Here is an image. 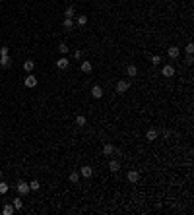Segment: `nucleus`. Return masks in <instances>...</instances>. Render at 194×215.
Returning <instances> with one entry per match:
<instances>
[{
	"label": "nucleus",
	"mask_w": 194,
	"mask_h": 215,
	"mask_svg": "<svg viewBox=\"0 0 194 215\" xmlns=\"http://www.w3.org/2000/svg\"><path fill=\"white\" fill-rule=\"evenodd\" d=\"M136 74H138V68H136L134 64H130V66L126 68V76H128V78H136Z\"/></svg>",
	"instance_id": "9b49d317"
},
{
	"label": "nucleus",
	"mask_w": 194,
	"mask_h": 215,
	"mask_svg": "<svg viewBox=\"0 0 194 215\" xmlns=\"http://www.w3.org/2000/svg\"><path fill=\"white\" fill-rule=\"evenodd\" d=\"M126 178H128V182H132V184H136V182L140 180V172H138V171H128Z\"/></svg>",
	"instance_id": "6e6552de"
},
{
	"label": "nucleus",
	"mask_w": 194,
	"mask_h": 215,
	"mask_svg": "<svg viewBox=\"0 0 194 215\" xmlns=\"http://www.w3.org/2000/svg\"><path fill=\"white\" fill-rule=\"evenodd\" d=\"M6 54H10V49L8 47H0V56H6Z\"/></svg>",
	"instance_id": "bb28decb"
},
{
	"label": "nucleus",
	"mask_w": 194,
	"mask_h": 215,
	"mask_svg": "<svg viewBox=\"0 0 194 215\" xmlns=\"http://www.w3.org/2000/svg\"><path fill=\"white\" fill-rule=\"evenodd\" d=\"M68 66H70V60H68L66 56H60V58L56 60V68H58V70H66Z\"/></svg>",
	"instance_id": "20e7f679"
},
{
	"label": "nucleus",
	"mask_w": 194,
	"mask_h": 215,
	"mask_svg": "<svg viewBox=\"0 0 194 215\" xmlns=\"http://www.w3.org/2000/svg\"><path fill=\"white\" fill-rule=\"evenodd\" d=\"M130 89V81H126V80H120L118 83H117V93H126Z\"/></svg>",
	"instance_id": "7ed1b4c3"
},
{
	"label": "nucleus",
	"mask_w": 194,
	"mask_h": 215,
	"mask_svg": "<svg viewBox=\"0 0 194 215\" xmlns=\"http://www.w3.org/2000/svg\"><path fill=\"white\" fill-rule=\"evenodd\" d=\"M0 178H2V171H0Z\"/></svg>",
	"instance_id": "2f4dec72"
},
{
	"label": "nucleus",
	"mask_w": 194,
	"mask_h": 215,
	"mask_svg": "<svg viewBox=\"0 0 194 215\" xmlns=\"http://www.w3.org/2000/svg\"><path fill=\"white\" fill-rule=\"evenodd\" d=\"M111 153H115V145L113 144H105L103 145V155H111Z\"/></svg>",
	"instance_id": "2eb2a0df"
},
{
	"label": "nucleus",
	"mask_w": 194,
	"mask_h": 215,
	"mask_svg": "<svg viewBox=\"0 0 194 215\" xmlns=\"http://www.w3.org/2000/svg\"><path fill=\"white\" fill-rule=\"evenodd\" d=\"M146 140H148V141H155L157 140V130H148V132H146Z\"/></svg>",
	"instance_id": "ddd939ff"
},
{
	"label": "nucleus",
	"mask_w": 194,
	"mask_h": 215,
	"mask_svg": "<svg viewBox=\"0 0 194 215\" xmlns=\"http://www.w3.org/2000/svg\"><path fill=\"white\" fill-rule=\"evenodd\" d=\"M58 50L62 52V54H66V52H68V45H66V43H60V45H58Z\"/></svg>",
	"instance_id": "a878e982"
},
{
	"label": "nucleus",
	"mask_w": 194,
	"mask_h": 215,
	"mask_svg": "<svg viewBox=\"0 0 194 215\" xmlns=\"http://www.w3.org/2000/svg\"><path fill=\"white\" fill-rule=\"evenodd\" d=\"M39 188H41L39 180H31V182H29V190H31V192H39Z\"/></svg>",
	"instance_id": "6ab92c4d"
},
{
	"label": "nucleus",
	"mask_w": 194,
	"mask_h": 215,
	"mask_svg": "<svg viewBox=\"0 0 194 215\" xmlns=\"http://www.w3.org/2000/svg\"><path fill=\"white\" fill-rule=\"evenodd\" d=\"M8 190H10V186H8V184H6V182H4V180H2V178H0V194H6Z\"/></svg>",
	"instance_id": "5701e85b"
},
{
	"label": "nucleus",
	"mask_w": 194,
	"mask_h": 215,
	"mask_svg": "<svg viewBox=\"0 0 194 215\" xmlns=\"http://www.w3.org/2000/svg\"><path fill=\"white\" fill-rule=\"evenodd\" d=\"M76 23H78V25H82V27H83V25L87 23V16H78V18H76Z\"/></svg>",
	"instance_id": "412c9836"
},
{
	"label": "nucleus",
	"mask_w": 194,
	"mask_h": 215,
	"mask_svg": "<svg viewBox=\"0 0 194 215\" xmlns=\"http://www.w3.org/2000/svg\"><path fill=\"white\" fill-rule=\"evenodd\" d=\"M0 10H2V4H0Z\"/></svg>",
	"instance_id": "473e14b6"
},
{
	"label": "nucleus",
	"mask_w": 194,
	"mask_h": 215,
	"mask_svg": "<svg viewBox=\"0 0 194 215\" xmlns=\"http://www.w3.org/2000/svg\"><path fill=\"white\" fill-rule=\"evenodd\" d=\"M91 175H93V169H91L90 165H83L82 169H80V176H83V178H90Z\"/></svg>",
	"instance_id": "0eeeda50"
},
{
	"label": "nucleus",
	"mask_w": 194,
	"mask_h": 215,
	"mask_svg": "<svg viewBox=\"0 0 194 215\" xmlns=\"http://www.w3.org/2000/svg\"><path fill=\"white\" fill-rule=\"evenodd\" d=\"M167 54H169L171 58H179V56H181V49H179V47H169V49H167Z\"/></svg>",
	"instance_id": "1a4fd4ad"
},
{
	"label": "nucleus",
	"mask_w": 194,
	"mask_h": 215,
	"mask_svg": "<svg viewBox=\"0 0 194 215\" xmlns=\"http://www.w3.org/2000/svg\"><path fill=\"white\" fill-rule=\"evenodd\" d=\"M62 25H64V29H72L74 27V18H64V23Z\"/></svg>",
	"instance_id": "a211bd4d"
},
{
	"label": "nucleus",
	"mask_w": 194,
	"mask_h": 215,
	"mask_svg": "<svg viewBox=\"0 0 194 215\" xmlns=\"http://www.w3.org/2000/svg\"><path fill=\"white\" fill-rule=\"evenodd\" d=\"M23 85L27 87V89H33V87H37V78H35V76H31V74H27V78L23 80Z\"/></svg>",
	"instance_id": "f03ea898"
},
{
	"label": "nucleus",
	"mask_w": 194,
	"mask_h": 215,
	"mask_svg": "<svg viewBox=\"0 0 194 215\" xmlns=\"http://www.w3.org/2000/svg\"><path fill=\"white\" fill-rule=\"evenodd\" d=\"M33 66H35L33 60H25V62H23V70H25V72H31V70H33Z\"/></svg>",
	"instance_id": "4be33fe9"
},
{
	"label": "nucleus",
	"mask_w": 194,
	"mask_h": 215,
	"mask_svg": "<svg viewBox=\"0 0 194 215\" xmlns=\"http://www.w3.org/2000/svg\"><path fill=\"white\" fill-rule=\"evenodd\" d=\"M151 64H153V66H157V64H161V58H159V56H151Z\"/></svg>",
	"instance_id": "c85d7f7f"
},
{
	"label": "nucleus",
	"mask_w": 194,
	"mask_h": 215,
	"mask_svg": "<svg viewBox=\"0 0 194 215\" xmlns=\"http://www.w3.org/2000/svg\"><path fill=\"white\" fill-rule=\"evenodd\" d=\"M16 190H18L19 196H27V192H31V190H29V184H27L25 180H19L18 184H16Z\"/></svg>",
	"instance_id": "f257e3e1"
},
{
	"label": "nucleus",
	"mask_w": 194,
	"mask_h": 215,
	"mask_svg": "<svg viewBox=\"0 0 194 215\" xmlns=\"http://www.w3.org/2000/svg\"><path fill=\"white\" fill-rule=\"evenodd\" d=\"M10 62H12V60H10V54H6V56H0V66H4V68H6V66H10Z\"/></svg>",
	"instance_id": "aec40b11"
},
{
	"label": "nucleus",
	"mask_w": 194,
	"mask_h": 215,
	"mask_svg": "<svg viewBox=\"0 0 194 215\" xmlns=\"http://www.w3.org/2000/svg\"><path fill=\"white\" fill-rule=\"evenodd\" d=\"M185 62H186V64H188V66H190V64H192V62H194V60H192V54H188V56H186V60H185Z\"/></svg>",
	"instance_id": "7c9ffc66"
},
{
	"label": "nucleus",
	"mask_w": 194,
	"mask_h": 215,
	"mask_svg": "<svg viewBox=\"0 0 194 215\" xmlns=\"http://www.w3.org/2000/svg\"><path fill=\"white\" fill-rule=\"evenodd\" d=\"M14 207H16V211H18V209H22V207H23V200H22V196L14 198Z\"/></svg>",
	"instance_id": "f3484780"
},
{
	"label": "nucleus",
	"mask_w": 194,
	"mask_h": 215,
	"mask_svg": "<svg viewBox=\"0 0 194 215\" xmlns=\"http://www.w3.org/2000/svg\"><path fill=\"white\" fill-rule=\"evenodd\" d=\"M14 211H16V207L12 206V203H6V206L2 207V213H4V215H12Z\"/></svg>",
	"instance_id": "dca6fc26"
},
{
	"label": "nucleus",
	"mask_w": 194,
	"mask_h": 215,
	"mask_svg": "<svg viewBox=\"0 0 194 215\" xmlns=\"http://www.w3.org/2000/svg\"><path fill=\"white\" fill-rule=\"evenodd\" d=\"M74 124H76V126H86V124H87V118L86 116H83V114H78V116L74 118Z\"/></svg>",
	"instance_id": "9d476101"
},
{
	"label": "nucleus",
	"mask_w": 194,
	"mask_h": 215,
	"mask_svg": "<svg viewBox=\"0 0 194 215\" xmlns=\"http://www.w3.org/2000/svg\"><path fill=\"white\" fill-rule=\"evenodd\" d=\"M91 97L93 99H101L103 97V87L101 85H93L91 87Z\"/></svg>",
	"instance_id": "423d86ee"
},
{
	"label": "nucleus",
	"mask_w": 194,
	"mask_h": 215,
	"mask_svg": "<svg viewBox=\"0 0 194 215\" xmlns=\"http://www.w3.org/2000/svg\"><path fill=\"white\" fill-rule=\"evenodd\" d=\"M82 72H83V74H90V72L93 70V64H91V62H82Z\"/></svg>",
	"instance_id": "4468645a"
},
{
	"label": "nucleus",
	"mask_w": 194,
	"mask_h": 215,
	"mask_svg": "<svg viewBox=\"0 0 194 215\" xmlns=\"http://www.w3.org/2000/svg\"><path fill=\"white\" fill-rule=\"evenodd\" d=\"M74 58H76V60L82 58V50H74Z\"/></svg>",
	"instance_id": "c756f323"
},
{
	"label": "nucleus",
	"mask_w": 194,
	"mask_h": 215,
	"mask_svg": "<svg viewBox=\"0 0 194 215\" xmlns=\"http://www.w3.org/2000/svg\"><path fill=\"white\" fill-rule=\"evenodd\" d=\"M109 171H113V172H117V171H120V161H117V159H113L111 163H109Z\"/></svg>",
	"instance_id": "f8f14e48"
},
{
	"label": "nucleus",
	"mask_w": 194,
	"mask_h": 215,
	"mask_svg": "<svg viewBox=\"0 0 194 215\" xmlns=\"http://www.w3.org/2000/svg\"><path fill=\"white\" fill-rule=\"evenodd\" d=\"M161 74H163L165 78H173V76H175V68H173L171 64H167V66L161 68Z\"/></svg>",
	"instance_id": "39448f33"
},
{
	"label": "nucleus",
	"mask_w": 194,
	"mask_h": 215,
	"mask_svg": "<svg viewBox=\"0 0 194 215\" xmlns=\"http://www.w3.org/2000/svg\"><path fill=\"white\" fill-rule=\"evenodd\" d=\"M64 18H74V6H68L64 10Z\"/></svg>",
	"instance_id": "b1692460"
},
{
	"label": "nucleus",
	"mask_w": 194,
	"mask_h": 215,
	"mask_svg": "<svg viewBox=\"0 0 194 215\" xmlns=\"http://www.w3.org/2000/svg\"><path fill=\"white\" fill-rule=\"evenodd\" d=\"M185 50L188 52V54H192V52H194V43H188V45L185 47Z\"/></svg>",
	"instance_id": "cd10ccee"
},
{
	"label": "nucleus",
	"mask_w": 194,
	"mask_h": 215,
	"mask_svg": "<svg viewBox=\"0 0 194 215\" xmlns=\"http://www.w3.org/2000/svg\"><path fill=\"white\" fill-rule=\"evenodd\" d=\"M68 178H70V182H74V184H76V182L80 180V172H76V171L70 172V176H68Z\"/></svg>",
	"instance_id": "393cba45"
}]
</instances>
